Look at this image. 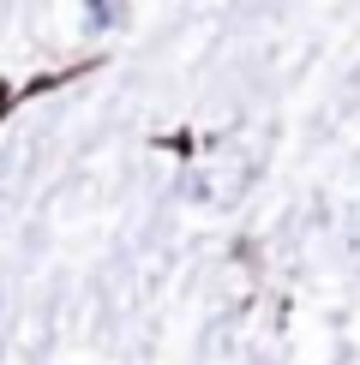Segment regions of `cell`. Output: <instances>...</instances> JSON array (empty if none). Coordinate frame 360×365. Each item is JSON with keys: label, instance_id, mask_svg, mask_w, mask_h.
Instances as JSON below:
<instances>
[{"label": "cell", "instance_id": "obj_3", "mask_svg": "<svg viewBox=\"0 0 360 365\" xmlns=\"http://www.w3.org/2000/svg\"><path fill=\"white\" fill-rule=\"evenodd\" d=\"M0 287H6V276H0Z\"/></svg>", "mask_w": 360, "mask_h": 365}, {"label": "cell", "instance_id": "obj_2", "mask_svg": "<svg viewBox=\"0 0 360 365\" xmlns=\"http://www.w3.org/2000/svg\"><path fill=\"white\" fill-rule=\"evenodd\" d=\"M342 257H349V264L360 269V204L349 210V216H342Z\"/></svg>", "mask_w": 360, "mask_h": 365}, {"label": "cell", "instance_id": "obj_1", "mask_svg": "<svg viewBox=\"0 0 360 365\" xmlns=\"http://www.w3.org/2000/svg\"><path fill=\"white\" fill-rule=\"evenodd\" d=\"M246 180H252V156H246V150L234 156V144H222V150H210V156L199 162V168L186 174V192L199 197V204L222 210L234 192H246Z\"/></svg>", "mask_w": 360, "mask_h": 365}]
</instances>
